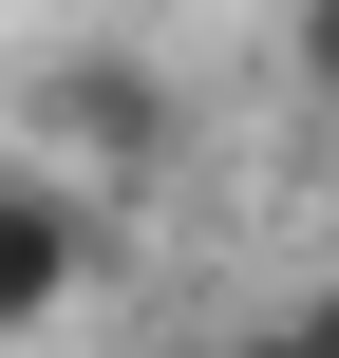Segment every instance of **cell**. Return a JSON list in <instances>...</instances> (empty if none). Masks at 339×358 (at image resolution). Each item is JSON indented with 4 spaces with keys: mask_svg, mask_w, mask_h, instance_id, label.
Listing matches in <instances>:
<instances>
[{
    "mask_svg": "<svg viewBox=\"0 0 339 358\" xmlns=\"http://www.w3.org/2000/svg\"><path fill=\"white\" fill-rule=\"evenodd\" d=\"M170 151H189L170 57H132V38H57V57L19 76V170H57L75 208H94V189H151Z\"/></svg>",
    "mask_w": 339,
    "mask_h": 358,
    "instance_id": "obj_1",
    "label": "cell"
},
{
    "mask_svg": "<svg viewBox=\"0 0 339 358\" xmlns=\"http://www.w3.org/2000/svg\"><path fill=\"white\" fill-rule=\"evenodd\" d=\"M75 283H94V208H75L57 170H19V151H0V340L75 321Z\"/></svg>",
    "mask_w": 339,
    "mask_h": 358,
    "instance_id": "obj_2",
    "label": "cell"
},
{
    "mask_svg": "<svg viewBox=\"0 0 339 358\" xmlns=\"http://www.w3.org/2000/svg\"><path fill=\"white\" fill-rule=\"evenodd\" d=\"M283 94H321V113H339V0H283Z\"/></svg>",
    "mask_w": 339,
    "mask_h": 358,
    "instance_id": "obj_3",
    "label": "cell"
},
{
    "mask_svg": "<svg viewBox=\"0 0 339 358\" xmlns=\"http://www.w3.org/2000/svg\"><path fill=\"white\" fill-rule=\"evenodd\" d=\"M226 358H339V283H302L283 321H245V340H226Z\"/></svg>",
    "mask_w": 339,
    "mask_h": 358,
    "instance_id": "obj_4",
    "label": "cell"
}]
</instances>
